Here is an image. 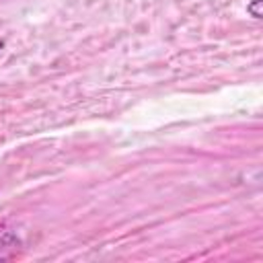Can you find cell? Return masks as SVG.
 Here are the masks:
<instances>
[{"label":"cell","instance_id":"6da1fadb","mask_svg":"<svg viewBox=\"0 0 263 263\" xmlns=\"http://www.w3.org/2000/svg\"><path fill=\"white\" fill-rule=\"evenodd\" d=\"M21 240L10 230H0V259H8L18 249Z\"/></svg>","mask_w":263,"mask_h":263},{"label":"cell","instance_id":"7a4b0ae2","mask_svg":"<svg viewBox=\"0 0 263 263\" xmlns=\"http://www.w3.org/2000/svg\"><path fill=\"white\" fill-rule=\"evenodd\" d=\"M261 6H263V0H251V2L247 4V12H249L253 18H261V16H263Z\"/></svg>","mask_w":263,"mask_h":263},{"label":"cell","instance_id":"3957f363","mask_svg":"<svg viewBox=\"0 0 263 263\" xmlns=\"http://www.w3.org/2000/svg\"><path fill=\"white\" fill-rule=\"evenodd\" d=\"M2 47H4V41H2V39H0V49H2Z\"/></svg>","mask_w":263,"mask_h":263}]
</instances>
